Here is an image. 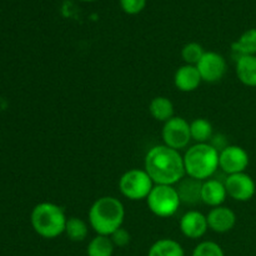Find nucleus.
<instances>
[{"instance_id": "f257e3e1", "label": "nucleus", "mask_w": 256, "mask_h": 256, "mask_svg": "<svg viewBox=\"0 0 256 256\" xmlns=\"http://www.w3.org/2000/svg\"><path fill=\"white\" fill-rule=\"evenodd\" d=\"M144 170L155 185H178L185 176L184 158L166 145H156L148 152Z\"/></svg>"}, {"instance_id": "f03ea898", "label": "nucleus", "mask_w": 256, "mask_h": 256, "mask_svg": "<svg viewBox=\"0 0 256 256\" xmlns=\"http://www.w3.org/2000/svg\"><path fill=\"white\" fill-rule=\"evenodd\" d=\"M124 218V205L114 196L99 198L89 209V224L96 235L110 236L122 226Z\"/></svg>"}, {"instance_id": "7ed1b4c3", "label": "nucleus", "mask_w": 256, "mask_h": 256, "mask_svg": "<svg viewBox=\"0 0 256 256\" xmlns=\"http://www.w3.org/2000/svg\"><path fill=\"white\" fill-rule=\"evenodd\" d=\"M66 222L64 209L52 202H45L35 205L30 214L32 229L44 239H55L64 234Z\"/></svg>"}, {"instance_id": "20e7f679", "label": "nucleus", "mask_w": 256, "mask_h": 256, "mask_svg": "<svg viewBox=\"0 0 256 256\" xmlns=\"http://www.w3.org/2000/svg\"><path fill=\"white\" fill-rule=\"evenodd\" d=\"M182 158L186 176L200 182L210 179L219 169V152L209 142L192 145Z\"/></svg>"}, {"instance_id": "39448f33", "label": "nucleus", "mask_w": 256, "mask_h": 256, "mask_svg": "<svg viewBox=\"0 0 256 256\" xmlns=\"http://www.w3.org/2000/svg\"><path fill=\"white\" fill-rule=\"evenodd\" d=\"M146 202L150 212L159 218L172 216L182 204L176 188L172 185H154Z\"/></svg>"}, {"instance_id": "423d86ee", "label": "nucleus", "mask_w": 256, "mask_h": 256, "mask_svg": "<svg viewBox=\"0 0 256 256\" xmlns=\"http://www.w3.org/2000/svg\"><path fill=\"white\" fill-rule=\"evenodd\" d=\"M154 185L149 174L142 169L128 170L119 180V190L122 196L132 202L146 199Z\"/></svg>"}, {"instance_id": "0eeeda50", "label": "nucleus", "mask_w": 256, "mask_h": 256, "mask_svg": "<svg viewBox=\"0 0 256 256\" xmlns=\"http://www.w3.org/2000/svg\"><path fill=\"white\" fill-rule=\"evenodd\" d=\"M164 145L175 150H182L192 142L190 124L182 116H174L164 122L162 132Z\"/></svg>"}, {"instance_id": "6e6552de", "label": "nucleus", "mask_w": 256, "mask_h": 256, "mask_svg": "<svg viewBox=\"0 0 256 256\" xmlns=\"http://www.w3.org/2000/svg\"><path fill=\"white\" fill-rule=\"evenodd\" d=\"M249 162L246 150L238 145H228L219 152V168L228 175L244 172Z\"/></svg>"}, {"instance_id": "1a4fd4ad", "label": "nucleus", "mask_w": 256, "mask_h": 256, "mask_svg": "<svg viewBox=\"0 0 256 256\" xmlns=\"http://www.w3.org/2000/svg\"><path fill=\"white\" fill-rule=\"evenodd\" d=\"M202 82H218L226 74L228 64L225 58L216 52H205L196 64Z\"/></svg>"}, {"instance_id": "9d476101", "label": "nucleus", "mask_w": 256, "mask_h": 256, "mask_svg": "<svg viewBox=\"0 0 256 256\" xmlns=\"http://www.w3.org/2000/svg\"><path fill=\"white\" fill-rule=\"evenodd\" d=\"M226 188L228 196L236 202H249L254 198L256 192V184L252 176L246 172H239V174L228 175L224 182Z\"/></svg>"}, {"instance_id": "9b49d317", "label": "nucleus", "mask_w": 256, "mask_h": 256, "mask_svg": "<svg viewBox=\"0 0 256 256\" xmlns=\"http://www.w3.org/2000/svg\"><path fill=\"white\" fill-rule=\"evenodd\" d=\"M179 226L182 234L192 240L202 238L209 229L206 215L198 210H190L185 212L180 219Z\"/></svg>"}, {"instance_id": "f8f14e48", "label": "nucleus", "mask_w": 256, "mask_h": 256, "mask_svg": "<svg viewBox=\"0 0 256 256\" xmlns=\"http://www.w3.org/2000/svg\"><path fill=\"white\" fill-rule=\"evenodd\" d=\"M209 229L218 234H225L234 229L236 224V214L228 206L212 208L206 215Z\"/></svg>"}, {"instance_id": "ddd939ff", "label": "nucleus", "mask_w": 256, "mask_h": 256, "mask_svg": "<svg viewBox=\"0 0 256 256\" xmlns=\"http://www.w3.org/2000/svg\"><path fill=\"white\" fill-rule=\"evenodd\" d=\"M202 79L195 65H182L175 72L174 85L182 92H192L199 88Z\"/></svg>"}, {"instance_id": "4468645a", "label": "nucleus", "mask_w": 256, "mask_h": 256, "mask_svg": "<svg viewBox=\"0 0 256 256\" xmlns=\"http://www.w3.org/2000/svg\"><path fill=\"white\" fill-rule=\"evenodd\" d=\"M228 198L226 188L222 182L218 179H208L202 182V202L212 208L222 206Z\"/></svg>"}, {"instance_id": "2eb2a0df", "label": "nucleus", "mask_w": 256, "mask_h": 256, "mask_svg": "<svg viewBox=\"0 0 256 256\" xmlns=\"http://www.w3.org/2000/svg\"><path fill=\"white\" fill-rule=\"evenodd\" d=\"M202 182L186 176L178 184V194L180 202L188 205H196L202 202Z\"/></svg>"}, {"instance_id": "dca6fc26", "label": "nucleus", "mask_w": 256, "mask_h": 256, "mask_svg": "<svg viewBox=\"0 0 256 256\" xmlns=\"http://www.w3.org/2000/svg\"><path fill=\"white\" fill-rule=\"evenodd\" d=\"M235 70L242 84L256 88V55H244L238 58Z\"/></svg>"}, {"instance_id": "f3484780", "label": "nucleus", "mask_w": 256, "mask_h": 256, "mask_svg": "<svg viewBox=\"0 0 256 256\" xmlns=\"http://www.w3.org/2000/svg\"><path fill=\"white\" fill-rule=\"evenodd\" d=\"M149 112L158 122H166L174 118V104L166 96H156L150 102Z\"/></svg>"}, {"instance_id": "a211bd4d", "label": "nucleus", "mask_w": 256, "mask_h": 256, "mask_svg": "<svg viewBox=\"0 0 256 256\" xmlns=\"http://www.w3.org/2000/svg\"><path fill=\"white\" fill-rule=\"evenodd\" d=\"M148 256H185L182 244L174 239H159L150 246Z\"/></svg>"}, {"instance_id": "6ab92c4d", "label": "nucleus", "mask_w": 256, "mask_h": 256, "mask_svg": "<svg viewBox=\"0 0 256 256\" xmlns=\"http://www.w3.org/2000/svg\"><path fill=\"white\" fill-rule=\"evenodd\" d=\"M232 52L239 54V56L256 55V28H252L242 32L239 39L232 42Z\"/></svg>"}, {"instance_id": "aec40b11", "label": "nucleus", "mask_w": 256, "mask_h": 256, "mask_svg": "<svg viewBox=\"0 0 256 256\" xmlns=\"http://www.w3.org/2000/svg\"><path fill=\"white\" fill-rule=\"evenodd\" d=\"M115 245L112 244L110 236L96 235L89 242L86 248L88 256H112Z\"/></svg>"}, {"instance_id": "412c9836", "label": "nucleus", "mask_w": 256, "mask_h": 256, "mask_svg": "<svg viewBox=\"0 0 256 256\" xmlns=\"http://www.w3.org/2000/svg\"><path fill=\"white\" fill-rule=\"evenodd\" d=\"M65 234H66V236L72 242H84L88 238V235H89V225L86 224L85 220L80 219V218H68L66 226H65Z\"/></svg>"}, {"instance_id": "4be33fe9", "label": "nucleus", "mask_w": 256, "mask_h": 256, "mask_svg": "<svg viewBox=\"0 0 256 256\" xmlns=\"http://www.w3.org/2000/svg\"><path fill=\"white\" fill-rule=\"evenodd\" d=\"M190 132H192V140H195L196 144L209 142L212 138V125L209 120L199 118L190 122Z\"/></svg>"}, {"instance_id": "5701e85b", "label": "nucleus", "mask_w": 256, "mask_h": 256, "mask_svg": "<svg viewBox=\"0 0 256 256\" xmlns=\"http://www.w3.org/2000/svg\"><path fill=\"white\" fill-rule=\"evenodd\" d=\"M204 54V48L199 42H188L182 49V58L185 62V64L188 65H195L196 66V64L200 62V59H202Z\"/></svg>"}, {"instance_id": "b1692460", "label": "nucleus", "mask_w": 256, "mask_h": 256, "mask_svg": "<svg viewBox=\"0 0 256 256\" xmlns=\"http://www.w3.org/2000/svg\"><path fill=\"white\" fill-rule=\"evenodd\" d=\"M192 256H225V252L218 242L205 240L194 248Z\"/></svg>"}, {"instance_id": "393cba45", "label": "nucleus", "mask_w": 256, "mask_h": 256, "mask_svg": "<svg viewBox=\"0 0 256 256\" xmlns=\"http://www.w3.org/2000/svg\"><path fill=\"white\" fill-rule=\"evenodd\" d=\"M148 0H119L122 12L129 15H136L146 6Z\"/></svg>"}, {"instance_id": "a878e982", "label": "nucleus", "mask_w": 256, "mask_h": 256, "mask_svg": "<svg viewBox=\"0 0 256 256\" xmlns=\"http://www.w3.org/2000/svg\"><path fill=\"white\" fill-rule=\"evenodd\" d=\"M110 239H112L115 248H125L126 245H129L132 236H130V232L122 226L110 235Z\"/></svg>"}, {"instance_id": "bb28decb", "label": "nucleus", "mask_w": 256, "mask_h": 256, "mask_svg": "<svg viewBox=\"0 0 256 256\" xmlns=\"http://www.w3.org/2000/svg\"><path fill=\"white\" fill-rule=\"evenodd\" d=\"M82 2H95V0H82Z\"/></svg>"}]
</instances>
